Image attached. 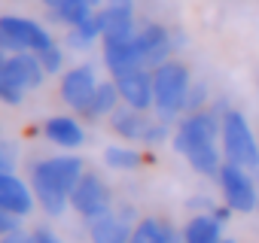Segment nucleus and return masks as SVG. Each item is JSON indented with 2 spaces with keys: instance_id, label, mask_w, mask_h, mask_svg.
Returning a JSON list of instances; mask_svg holds the SVG:
<instances>
[{
  "instance_id": "f257e3e1",
  "label": "nucleus",
  "mask_w": 259,
  "mask_h": 243,
  "mask_svg": "<svg viewBox=\"0 0 259 243\" xmlns=\"http://www.w3.org/2000/svg\"><path fill=\"white\" fill-rule=\"evenodd\" d=\"M223 134V115L207 106L198 112H186L174 131V149L192 164V170L204 176H217L223 161L217 149V137Z\"/></svg>"
},
{
  "instance_id": "f03ea898",
  "label": "nucleus",
  "mask_w": 259,
  "mask_h": 243,
  "mask_svg": "<svg viewBox=\"0 0 259 243\" xmlns=\"http://www.w3.org/2000/svg\"><path fill=\"white\" fill-rule=\"evenodd\" d=\"M82 173H85V167H82V158H76V155H55V158L37 161L31 170V183H34V195H37L43 213L61 216L67 210L70 192L76 189Z\"/></svg>"
},
{
  "instance_id": "7ed1b4c3",
  "label": "nucleus",
  "mask_w": 259,
  "mask_h": 243,
  "mask_svg": "<svg viewBox=\"0 0 259 243\" xmlns=\"http://www.w3.org/2000/svg\"><path fill=\"white\" fill-rule=\"evenodd\" d=\"M189 88H192V76H189V67L183 61L171 58V61L159 64L153 70V97H156L153 109L159 112L162 122L171 125L180 112H186V94H189Z\"/></svg>"
},
{
  "instance_id": "20e7f679",
  "label": "nucleus",
  "mask_w": 259,
  "mask_h": 243,
  "mask_svg": "<svg viewBox=\"0 0 259 243\" xmlns=\"http://www.w3.org/2000/svg\"><path fill=\"white\" fill-rule=\"evenodd\" d=\"M223 155H226V161H232L244 170L259 167V143L247 125L244 112H238V109H229L223 115Z\"/></svg>"
},
{
  "instance_id": "39448f33",
  "label": "nucleus",
  "mask_w": 259,
  "mask_h": 243,
  "mask_svg": "<svg viewBox=\"0 0 259 243\" xmlns=\"http://www.w3.org/2000/svg\"><path fill=\"white\" fill-rule=\"evenodd\" d=\"M52 34L25 16H0V49L4 52H43L46 46H52Z\"/></svg>"
},
{
  "instance_id": "423d86ee",
  "label": "nucleus",
  "mask_w": 259,
  "mask_h": 243,
  "mask_svg": "<svg viewBox=\"0 0 259 243\" xmlns=\"http://www.w3.org/2000/svg\"><path fill=\"white\" fill-rule=\"evenodd\" d=\"M110 125H113V131H116L119 137L135 140V143H150V146H156V143H162V140L168 137V122L150 118L147 112L132 109V106H125V103L110 115Z\"/></svg>"
},
{
  "instance_id": "0eeeda50",
  "label": "nucleus",
  "mask_w": 259,
  "mask_h": 243,
  "mask_svg": "<svg viewBox=\"0 0 259 243\" xmlns=\"http://www.w3.org/2000/svg\"><path fill=\"white\" fill-rule=\"evenodd\" d=\"M217 183L223 189V198L226 204L235 210V213H253L259 210V195H256V186L253 179L247 176L244 167L232 164V161H223L220 173H217Z\"/></svg>"
},
{
  "instance_id": "6e6552de",
  "label": "nucleus",
  "mask_w": 259,
  "mask_h": 243,
  "mask_svg": "<svg viewBox=\"0 0 259 243\" xmlns=\"http://www.w3.org/2000/svg\"><path fill=\"white\" fill-rule=\"evenodd\" d=\"M70 207L85 216V219H95V216H104L107 210H113V195L107 189V183L98 176V173H82L76 189L70 192Z\"/></svg>"
},
{
  "instance_id": "1a4fd4ad",
  "label": "nucleus",
  "mask_w": 259,
  "mask_h": 243,
  "mask_svg": "<svg viewBox=\"0 0 259 243\" xmlns=\"http://www.w3.org/2000/svg\"><path fill=\"white\" fill-rule=\"evenodd\" d=\"M135 213L132 207H119V210H107L104 216L89 219V237L92 243H128L135 234Z\"/></svg>"
},
{
  "instance_id": "9d476101",
  "label": "nucleus",
  "mask_w": 259,
  "mask_h": 243,
  "mask_svg": "<svg viewBox=\"0 0 259 243\" xmlns=\"http://www.w3.org/2000/svg\"><path fill=\"white\" fill-rule=\"evenodd\" d=\"M95 88H98L95 67H92V64H76V67L64 70L61 85H58V94H61V100H64L70 109L82 112V109L89 106V100H92Z\"/></svg>"
},
{
  "instance_id": "9b49d317",
  "label": "nucleus",
  "mask_w": 259,
  "mask_h": 243,
  "mask_svg": "<svg viewBox=\"0 0 259 243\" xmlns=\"http://www.w3.org/2000/svg\"><path fill=\"white\" fill-rule=\"evenodd\" d=\"M135 37H138V46H141V55H144V67L147 70H156L159 64L171 61V52H174L177 40H174V34L165 25L150 22V25L138 28Z\"/></svg>"
},
{
  "instance_id": "f8f14e48",
  "label": "nucleus",
  "mask_w": 259,
  "mask_h": 243,
  "mask_svg": "<svg viewBox=\"0 0 259 243\" xmlns=\"http://www.w3.org/2000/svg\"><path fill=\"white\" fill-rule=\"evenodd\" d=\"M116 88H119V97L125 106L132 109H153L156 97H153V70H128V73H119L113 76Z\"/></svg>"
},
{
  "instance_id": "ddd939ff",
  "label": "nucleus",
  "mask_w": 259,
  "mask_h": 243,
  "mask_svg": "<svg viewBox=\"0 0 259 243\" xmlns=\"http://www.w3.org/2000/svg\"><path fill=\"white\" fill-rule=\"evenodd\" d=\"M98 22L104 37L101 40H125L138 31L135 25V4L132 0H107L98 10Z\"/></svg>"
},
{
  "instance_id": "4468645a",
  "label": "nucleus",
  "mask_w": 259,
  "mask_h": 243,
  "mask_svg": "<svg viewBox=\"0 0 259 243\" xmlns=\"http://www.w3.org/2000/svg\"><path fill=\"white\" fill-rule=\"evenodd\" d=\"M37 195L28 189L25 179H19L16 173H0V207L16 213V216H28L34 210Z\"/></svg>"
},
{
  "instance_id": "2eb2a0df",
  "label": "nucleus",
  "mask_w": 259,
  "mask_h": 243,
  "mask_svg": "<svg viewBox=\"0 0 259 243\" xmlns=\"http://www.w3.org/2000/svg\"><path fill=\"white\" fill-rule=\"evenodd\" d=\"M43 134H46L49 143H55L61 149H76L85 140V131H82V125L73 115H52V118H46Z\"/></svg>"
},
{
  "instance_id": "dca6fc26",
  "label": "nucleus",
  "mask_w": 259,
  "mask_h": 243,
  "mask_svg": "<svg viewBox=\"0 0 259 243\" xmlns=\"http://www.w3.org/2000/svg\"><path fill=\"white\" fill-rule=\"evenodd\" d=\"M7 64H10V70L16 73V79L22 82L25 91L40 88L43 79H46V70H43V64L34 52H13V55H7Z\"/></svg>"
},
{
  "instance_id": "f3484780",
  "label": "nucleus",
  "mask_w": 259,
  "mask_h": 243,
  "mask_svg": "<svg viewBox=\"0 0 259 243\" xmlns=\"http://www.w3.org/2000/svg\"><path fill=\"white\" fill-rule=\"evenodd\" d=\"M43 4L52 13V19L67 25V28H73V25L85 22L89 16H95V4H92V0H43Z\"/></svg>"
},
{
  "instance_id": "a211bd4d",
  "label": "nucleus",
  "mask_w": 259,
  "mask_h": 243,
  "mask_svg": "<svg viewBox=\"0 0 259 243\" xmlns=\"http://www.w3.org/2000/svg\"><path fill=\"white\" fill-rule=\"evenodd\" d=\"M132 243H180V234L174 231L171 222L150 216V219H141V222L135 225Z\"/></svg>"
},
{
  "instance_id": "6ab92c4d",
  "label": "nucleus",
  "mask_w": 259,
  "mask_h": 243,
  "mask_svg": "<svg viewBox=\"0 0 259 243\" xmlns=\"http://www.w3.org/2000/svg\"><path fill=\"white\" fill-rule=\"evenodd\" d=\"M119 88H116V82L110 79V82H98V88H95V94H92V100H89V106L79 112V115H85V118H101V115H113L116 109H119Z\"/></svg>"
},
{
  "instance_id": "aec40b11",
  "label": "nucleus",
  "mask_w": 259,
  "mask_h": 243,
  "mask_svg": "<svg viewBox=\"0 0 259 243\" xmlns=\"http://www.w3.org/2000/svg\"><path fill=\"white\" fill-rule=\"evenodd\" d=\"M220 222L210 216V213H198L186 222L183 228V243H220L223 234H220Z\"/></svg>"
},
{
  "instance_id": "412c9836",
  "label": "nucleus",
  "mask_w": 259,
  "mask_h": 243,
  "mask_svg": "<svg viewBox=\"0 0 259 243\" xmlns=\"http://www.w3.org/2000/svg\"><path fill=\"white\" fill-rule=\"evenodd\" d=\"M101 37H104V31H101V22H98V10H95V16H89L85 22H79V25H73V28L67 31V46L85 52V49H92Z\"/></svg>"
},
{
  "instance_id": "4be33fe9",
  "label": "nucleus",
  "mask_w": 259,
  "mask_h": 243,
  "mask_svg": "<svg viewBox=\"0 0 259 243\" xmlns=\"http://www.w3.org/2000/svg\"><path fill=\"white\" fill-rule=\"evenodd\" d=\"M141 161H144V155L132 146H107L104 149V164L113 170H135V167H141Z\"/></svg>"
},
{
  "instance_id": "5701e85b",
  "label": "nucleus",
  "mask_w": 259,
  "mask_h": 243,
  "mask_svg": "<svg viewBox=\"0 0 259 243\" xmlns=\"http://www.w3.org/2000/svg\"><path fill=\"white\" fill-rule=\"evenodd\" d=\"M37 58H40V64H43L46 76H52V73H61V70H64V49H61L58 43H52V46H46L43 52H37Z\"/></svg>"
},
{
  "instance_id": "b1692460",
  "label": "nucleus",
  "mask_w": 259,
  "mask_h": 243,
  "mask_svg": "<svg viewBox=\"0 0 259 243\" xmlns=\"http://www.w3.org/2000/svg\"><path fill=\"white\" fill-rule=\"evenodd\" d=\"M207 109V85L204 82H192L189 94H186V112H198Z\"/></svg>"
},
{
  "instance_id": "393cba45",
  "label": "nucleus",
  "mask_w": 259,
  "mask_h": 243,
  "mask_svg": "<svg viewBox=\"0 0 259 243\" xmlns=\"http://www.w3.org/2000/svg\"><path fill=\"white\" fill-rule=\"evenodd\" d=\"M16 164H19V149L0 140V173H16Z\"/></svg>"
},
{
  "instance_id": "a878e982",
  "label": "nucleus",
  "mask_w": 259,
  "mask_h": 243,
  "mask_svg": "<svg viewBox=\"0 0 259 243\" xmlns=\"http://www.w3.org/2000/svg\"><path fill=\"white\" fill-rule=\"evenodd\" d=\"M13 231H22V216H16V213L0 207V237H7Z\"/></svg>"
},
{
  "instance_id": "bb28decb",
  "label": "nucleus",
  "mask_w": 259,
  "mask_h": 243,
  "mask_svg": "<svg viewBox=\"0 0 259 243\" xmlns=\"http://www.w3.org/2000/svg\"><path fill=\"white\" fill-rule=\"evenodd\" d=\"M0 243H37L34 234H25V231H13L7 237H0Z\"/></svg>"
},
{
  "instance_id": "cd10ccee",
  "label": "nucleus",
  "mask_w": 259,
  "mask_h": 243,
  "mask_svg": "<svg viewBox=\"0 0 259 243\" xmlns=\"http://www.w3.org/2000/svg\"><path fill=\"white\" fill-rule=\"evenodd\" d=\"M34 240H37V243H61L49 228H37V231H34Z\"/></svg>"
},
{
  "instance_id": "c85d7f7f",
  "label": "nucleus",
  "mask_w": 259,
  "mask_h": 243,
  "mask_svg": "<svg viewBox=\"0 0 259 243\" xmlns=\"http://www.w3.org/2000/svg\"><path fill=\"white\" fill-rule=\"evenodd\" d=\"M232 213H235V210H232V207H229V204H226V207H213V213H210V216H213V219H217V222H220V225H226V222H229V216H232Z\"/></svg>"
},
{
  "instance_id": "c756f323",
  "label": "nucleus",
  "mask_w": 259,
  "mask_h": 243,
  "mask_svg": "<svg viewBox=\"0 0 259 243\" xmlns=\"http://www.w3.org/2000/svg\"><path fill=\"white\" fill-rule=\"evenodd\" d=\"M92 4H95V7H101V4H107V0H92Z\"/></svg>"
},
{
  "instance_id": "7c9ffc66",
  "label": "nucleus",
  "mask_w": 259,
  "mask_h": 243,
  "mask_svg": "<svg viewBox=\"0 0 259 243\" xmlns=\"http://www.w3.org/2000/svg\"><path fill=\"white\" fill-rule=\"evenodd\" d=\"M220 243H235V240H220Z\"/></svg>"
},
{
  "instance_id": "2f4dec72",
  "label": "nucleus",
  "mask_w": 259,
  "mask_h": 243,
  "mask_svg": "<svg viewBox=\"0 0 259 243\" xmlns=\"http://www.w3.org/2000/svg\"><path fill=\"white\" fill-rule=\"evenodd\" d=\"M128 243H132V240H128Z\"/></svg>"
}]
</instances>
